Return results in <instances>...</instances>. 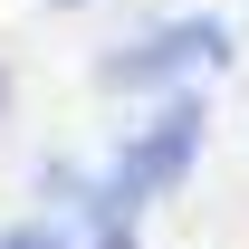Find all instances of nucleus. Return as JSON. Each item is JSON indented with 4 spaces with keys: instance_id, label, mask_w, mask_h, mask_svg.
Wrapping results in <instances>:
<instances>
[{
    "instance_id": "obj_3",
    "label": "nucleus",
    "mask_w": 249,
    "mask_h": 249,
    "mask_svg": "<svg viewBox=\"0 0 249 249\" xmlns=\"http://www.w3.org/2000/svg\"><path fill=\"white\" fill-rule=\"evenodd\" d=\"M0 249H67V230H48V220H29V230H10Z\"/></svg>"
},
{
    "instance_id": "obj_4",
    "label": "nucleus",
    "mask_w": 249,
    "mask_h": 249,
    "mask_svg": "<svg viewBox=\"0 0 249 249\" xmlns=\"http://www.w3.org/2000/svg\"><path fill=\"white\" fill-rule=\"evenodd\" d=\"M58 10H77V0H58Z\"/></svg>"
},
{
    "instance_id": "obj_1",
    "label": "nucleus",
    "mask_w": 249,
    "mask_h": 249,
    "mask_svg": "<svg viewBox=\"0 0 249 249\" xmlns=\"http://www.w3.org/2000/svg\"><path fill=\"white\" fill-rule=\"evenodd\" d=\"M192 154H201V96H173V106H163V115L144 124L134 144H124V163L96 182L87 220H96V230H106V220H134L154 192H173V182L192 173Z\"/></svg>"
},
{
    "instance_id": "obj_2",
    "label": "nucleus",
    "mask_w": 249,
    "mask_h": 249,
    "mask_svg": "<svg viewBox=\"0 0 249 249\" xmlns=\"http://www.w3.org/2000/svg\"><path fill=\"white\" fill-rule=\"evenodd\" d=\"M220 58H230V29H220V19H173V29H154L144 48L106 58V87H173L182 67H220Z\"/></svg>"
},
{
    "instance_id": "obj_5",
    "label": "nucleus",
    "mask_w": 249,
    "mask_h": 249,
    "mask_svg": "<svg viewBox=\"0 0 249 249\" xmlns=\"http://www.w3.org/2000/svg\"><path fill=\"white\" fill-rule=\"evenodd\" d=\"M0 96H10V77H0Z\"/></svg>"
}]
</instances>
